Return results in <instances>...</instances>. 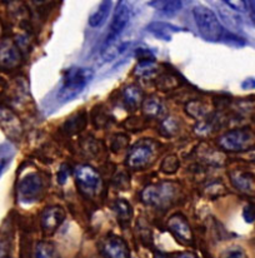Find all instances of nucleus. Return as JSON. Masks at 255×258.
<instances>
[{"label":"nucleus","instance_id":"f257e3e1","mask_svg":"<svg viewBox=\"0 0 255 258\" xmlns=\"http://www.w3.org/2000/svg\"><path fill=\"white\" fill-rule=\"evenodd\" d=\"M94 72L90 68L71 67L65 72L60 89L58 92V100L60 103L75 99L93 79Z\"/></svg>","mask_w":255,"mask_h":258},{"label":"nucleus","instance_id":"f03ea898","mask_svg":"<svg viewBox=\"0 0 255 258\" xmlns=\"http://www.w3.org/2000/svg\"><path fill=\"white\" fill-rule=\"evenodd\" d=\"M180 188L175 182H160L144 188L140 193V200L144 205L156 208H168L179 197Z\"/></svg>","mask_w":255,"mask_h":258},{"label":"nucleus","instance_id":"7ed1b4c3","mask_svg":"<svg viewBox=\"0 0 255 258\" xmlns=\"http://www.w3.org/2000/svg\"><path fill=\"white\" fill-rule=\"evenodd\" d=\"M159 154L160 143L153 139H140L129 149L125 164L128 168L134 171H141L154 164Z\"/></svg>","mask_w":255,"mask_h":258},{"label":"nucleus","instance_id":"20e7f679","mask_svg":"<svg viewBox=\"0 0 255 258\" xmlns=\"http://www.w3.org/2000/svg\"><path fill=\"white\" fill-rule=\"evenodd\" d=\"M195 23H197L198 30L200 35L204 38L207 42L216 43L223 38V27L219 23L215 13L207 7H195L193 9Z\"/></svg>","mask_w":255,"mask_h":258},{"label":"nucleus","instance_id":"39448f33","mask_svg":"<svg viewBox=\"0 0 255 258\" xmlns=\"http://www.w3.org/2000/svg\"><path fill=\"white\" fill-rule=\"evenodd\" d=\"M218 146L226 152H244L255 146V133L249 128H235L218 138Z\"/></svg>","mask_w":255,"mask_h":258},{"label":"nucleus","instance_id":"423d86ee","mask_svg":"<svg viewBox=\"0 0 255 258\" xmlns=\"http://www.w3.org/2000/svg\"><path fill=\"white\" fill-rule=\"evenodd\" d=\"M45 189L46 185L42 175L39 173H29L20 179L18 184V196L20 202L29 205L42 200Z\"/></svg>","mask_w":255,"mask_h":258},{"label":"nucleus","instance_id":"0eeeda50","mask_svg":"<svg viewBox=\"0 0 255 258\" xmlns=\"http://www.w3.org/2000/svg\"><path fill=\"white\" fill-rule=\"evenodd\" d=\"M74 177H75V182L79 190L83 195L89 196V197L99 195L103 182L102 177L97 169L93 168L92 166H88V164H80L74 171Z\"/></svg>","mask_w":255,"mask_h":258},{"label":"nucleus","instance_id":"6e6552de","mask_svg":"<svg viewBox=\"0 0 255 258\" xmlns=\"http://www.w3.org/2000/svg\"><path fill=\"white\" fill-rule=\"evenodd\" d=\"M166 226L178 241L188 244V246L194 244V234H193L192 227L182 213H175V215L170 216L168 222H166Z\"/></svg>","mask_w":255,"mask_h":258},{"label":"nucleus","instance_id":"1a4fd4ad","mask_svg":"<svg viewBox=\"0 0 255 258\" xmlns=\"http://www.w3.org/2000/svg\"><path fill=\"white\" fill-rule=\"evenodd\" d=\"M65 210L60 206H49L44 208L40 215V227L45 236H51L56 232L65 219Z\"/></svg>","mask_w":255,"mask_h":258},{"label":"nucleus","instance_id":"9d476101","mask_svg":"<svg viewBox=\"0 0 255 258\" xmlns=\"http://www.w3.org/2000/svg\"><path fill=\"white\" fill-rule=\"evenodd\" d=\"M100 249L105 258H129V248L122 237L108 234L100 242Z\"/></svg>","mask_w":255,"mask_h":258},{"label":"nucleus","instance_id":"9b49d317","mask_svg":"<svg viewBox=\"0 0 255 258\" xmlns=\"http://www.w3.org/2000/svg\"><path fill=\"white\" fill-rule=\"evenodd\" d=\"M129 20H130V10H129V7L124 2H120L117 9H115L114 15H113L112 23H110L107 43H110L113 39H115L127 28Z\"/></svg>","mask_w":255,"mask_h":258},{"label":"nucleus","instance_id":"f8f14e48","mask_svg":"<svg viewBox=\"0 0 255 258\" xmlns=\"http://www.w3.org/2000/svg\"><path fill=\"white\" fill-rule=\"evenodd\" d=\"M19 49L17 48L14 43L10 40H4L0 43V67L5 69L15 68L20 63Z\"/></svg>","mask_w":255,"mask_h":258},{"label":"nucleus","instance_id":"ddd939ff","mask_svg":"<svg viewBox=\"0 0 255 258\" xmlns=\"http://www.w3.org/2000/svg\"><path fill=\"white\" fill-rule=\"evenodd\" d=\"M122 100L123 104L125 105L128 110L134 112V110L140 108L141 104H143L144 92L141 90L140 87L129 84V86H125L124 89L122 90Z\"/></svg>","mask_w":255,"mask_h":258},{"label":"nucleus","instance_id":"4468645a","mask_svg":"<svg viewBox=\"0 0 255 258\" xmlns=\"http://www.w3.org/2000/svg\"><path fill=\"white\" fill-rule=\"evenodd\" d=\"M230 180L236 189L245 193L255 192V178L253 174L245 172H231Z\"/></svg>","mask_w":255,"mask_h":258},{"label":"nucleus","instance_id":"2eb2a0df","mask_svg":"<svg viewBox=\"0 0 255 258\" xmlns=\"http://www.w3.org/2000/svg\"><path fill=\"white\" fill-rule=\"evenodd\" d=\"M146 30L150 33H153L156 38L163 40H170L172 39V34L173 33H178V32H184L185 29L179 27H175L173 24H168V23H163V22H154L150 23V24L146 27Z\"/></svg>","mask_w":255,"mask_h":258},{"label":"nucleus","instance_id":"dca6fc26","mask_svg":"<svg viewBox=\"0 0 255 258\" xmlns=\"http://www.w3.org/2000/svg\"><path fill=\"white\" fill-rule=\"evenodd\" d=\"M88 124V115L85 112H79L71 115L63 124V131L66 136H75L83 132Z\"/></svg>","mask_w":255,"mask_h":258},{"label":"nucleus","instance_id":"f3484780","mask_svg":"<svg viewBox=\"0 0 255 258\" xmlns=\"http://www.w3.org/2000/svg\"><path fill=\"white\" fill-rule=\"evenodd\" d=\"M141 109H143L144 117L148 119H153V118H158L163 114L164 105L159 98L150 97L144 100L141 104Z\"/></svg>","mask_w":255,"mask_h":258},{"label":"nucleus","instance_id":"a211bd4d","mask_svg":"<svg viewBox=\"0 0 255 258\" xmlns=\"http://www.w3.org/2000/svg\"><path fill=\"white\" fill-rule=\"evenodd\" d=\"M110 9H112V2H105L100 3L99 8L93 13L89 17V25L92 28H99L102 27L105 23V20L108 19V15H109Z\"/></svg>","mask_w":255,"mask_h":258},{"label":"nucleus","instance_id":"6ab92c4d","mask_svg":"<svg viewBox=\"0 0 255 258\" xmlns=\"http://www.w3.org/2000/svg\"><path fill=\"white\" fill-rule=\"evenodd\" d=\"M113 210H114L120 223L125 224L130 222L131 216H133V210H131V206L128 201L123 200V198H118L113 202Z\"/></svg>","mask_w":255,"mask_h":258},{"label":"nucleus","instance_id":"aec40b11","mask_svg":"<svg viewBox=\"0 0 255 258\" xmlns=\"http://www.w3.org/2000/svg\"><path fill=\"white\" fill-rule=\"evenodd\" d=\"M150 7L155 8V9L160 10V12L165 13V14H174V13L179 12L183 8L182 2H174V0H158V2H149Z\"/></svg>","mask_w":255,"mask_h":258},{"label":"nucleus","instance_id":"412c9836","mask_svg":"<svg viewBox=\"0 0 255 258\" xmlns=\"http://www.w3.org/2000/svg\"><path fill=\"white\" fill-rule=\"evenodd\" d=\"M113 122V117L103 107H95L93 112V123L95 128H104Z\"/></svg>","mask_w":255,"mask_h":258},{"label":"nucleus","instance_id":"4be33fe9","mask_svg":"<svg viewBox=\"0 0 255 258\" xmlns=\"http://www.w3.org/2000/svg\"><path fill=\"white\" fill-rule=\"evenodd\" d=\"M185 110H187V113H189L190 117L203 118L208 114V104L203 102V100L195 99L188 103Z\"/></svg>","mask_w":255,"mask_h":258},{"label":"nucleus","instance_id":"5701e85b","mask_svg":"<svg viewBox=\"0 0 255 258\" xmlns=\"http://www.w3.org/2000/svg\"><path fill=\"white\" fill-rule=\"evenodd\" d=\"M156 87L161 90H172L174 88L179 87V79L178 76L170 73H164L156 78Z\"/></svg>","mask_w":255,"mask_h":258},{"label":"nucleus","instance_id":"b1692460","mask_svg":"<svg viewBox=\"0 0 255 258\" xmlns=\"http://www.w3.org/2000/svg\"><path fill=\"white\" fill-rule=\"evenodd\" d=\"M34 258H58L53 244L48 242H38L34 251Z\"/></svg>","mask_w":255,"mask_h":258},{"label":"nucleus","instance_id":"393cba45","mask_svg":"<svg viewBox=\"0 0 255 258\" xmlns=\"http://www.w3.org/2000/svg\"><path fill=\"white\" fill-rule=\"evenodd\" d=\"M179 158H178L175 154H170V156H166L165 158H164V161L161 162L160 171L165 173V174H174V173L179 169Z\"/></svg>","mask_w":255,"mask_h":258},{"label":"nucleus","instance_id":"a878e982","mask_svg":"<svg viewBox=\"0 0 255 258\" xmlns=\"http://www.w3.org/2000/svg\"><path fill=\"white\" fill-rule=\"evenodd\" d=\"M179 132V124H178V120L175 118L169 117L161 122L160 124V133L164 137H173Z\"/></svg>","mask_w":255,"mask_h":258},{"label":"nucleus","instance_id":"bb28decb","mask_svg":"<svg viewBox=\"0 0 255 258\" xmlns=\"http://www.w3.org/2000/svg\"><path fill=\"white\" fill-rule=\"evenodd\" d=\"M129 144V137L125 134H114L110 142V148L114 153H119L123 149H125Z\"/></svg>","mask_w":255,"mask_h":258},{"label":"nucleus","instance_id":"cd10ccee","mask_svg":"<svg viewBox=\"0 0 255 258\" xmlns=\"http://www.w3.org/2000/svg\"><path fill=\"white\" fill-rule=\"evenodd\" d=\"M80 147L87 156L88 154H89V156H94V154L99 153L100 151V143L98 141H95L94 138H92V137L81 139Z\"/></svg>","mask_w":255,"mask_h":258},{"label":"nucleus","instance_id":"c85d7f7f","mask_svg":"<svg viewBox=\"0 0 255 258\" xmlns=\"http://www.w3.org/2000/svg\"><path fill=\"white\" fill-rule=\"evenodd\" d=\"M136 58L139 61H154V55L148 49L140 48L136 50Z\"/></svg>","mask_w":255,"mask_h":258},{"label":"nucleus","instance_id":"c756f323","mask_svg":"<svg viewBox=\"0 0 255 258\" xmlns=\"http://www.w3.org/2000/svg\"><path fill=\"white\" fill-rule=\"evenodd\" d=\"M225 3L226 5H229V7L231 8V9H234V10H238V12H245L246 9H248V3L246 2H240V0H239V2H236V0H226V2H224Z\"/></svg>","mask_w":255,"mask_h":258},{"label":"nucleus","instance_id":"7c9ffc66","mask_svg":"<svg viewBox=\"0 0 255 258\" xmlns=\"http://www.w3.org/2000/svg\"><path fill=\"white\" fill-rule=\"evenodd\" d=\"M68 177H69V164H63L58 172V182L60 183V184H64L65 180L68 179Z\"/></svg>","mask_w":255,"mask_h":258},{"label":"nucleus","instance_id":"2f4dec72","mask_svg":"<svg viewBox=\"0 0 255 258\" xmlns=\"http://www.w3.org/2000/svg\"><path fill=\"white\" fill-rule=\"evenodd\" d=\"M243 216H244V219H245L248 223H251V222H254V219H255V208L251 205H248L245 208H244Z\"/></svg>","mask_w":255,"mask_h":258},{"label":"nucleus","instance_id":"473e14b6","mask_svg":"<svg viewBox=\"0 0 255 258\" xmlns=\"http://www.w3.org/2000/svg\"><path fill=\"white\" fill-rule=\"evenodd\" d=\"M225 258H248V257H246L245 252H244L243 249L234 248V249H230V251L226 253Z\"/></svg>","mask_w":255,"mask_h":258},{"label":"nucleus","instance_id":"72a5a7b5","mask_svg":"<svg viewBox=\"0 0 255 258\" xmlns=\"http://www.w3.org/2000/svg\"><path fill=\"white\" fill-rule=\"evenodd\" d=\"M174 258H199L197 254L192 253V252H180V253L175 254Z\"/></svg>","mask_w":255,"mask_h":258},{"label":"nucleus","instance_id":"f704fd0d","mask_svg":"<svg viewBox=\"0 0 255 258\" xmlns=\"http://www.w3.org/2000/svg\"><path fill=\"white\" fill-rule=\"evenodd\" d=\"M249 4H250V5H248L249 10H250V18L255 24V2H249Z\"/></svg>","mask_w":255,"mask_h":258},{"label":"nucleus","instance_id":"c9c22d12","mask_svg":"<svg viewBox=\"0 0 255 258\" xmlns=\"http://www.w3.org/2000/svg\"><path fill=\"white\" fill-rule=\"evenodd\" d=\"M155 258H170V257L166 256V254H163V253H158V254H156V257H155Z\"/></svg>","mask_w":255,"mask_h":258},{"label":"nucleus","instance_id":"e433bc0d","mask_svg":"<svg viewBox=\"0 0 255 258\" xmlns=\"http://www.w3.org/2000/svg\"><path fill=\"white\" fill-rule=\"evenodd\" d=\"M2 258H8V257H7V256H3Z\"/></svg>","mask_w":255,"mask_h":258}]
</instances>
